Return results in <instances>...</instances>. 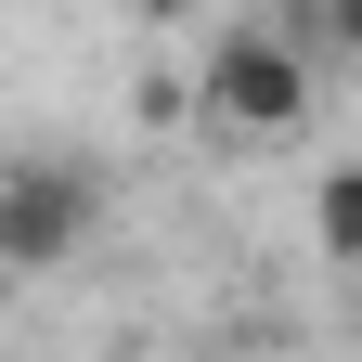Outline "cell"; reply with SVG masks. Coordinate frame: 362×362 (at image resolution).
I'll use <instances>...</instances> for the list:
<instances>
[{
  "instance_id": "cell-1",
  "label": "cell",
  "mask_w": 362,
  "mask_h": 362,
  "mask_svg": "<svg viewBox=\"0 0 362 362\" xmlns=\"http://www.w3.org/2000/svg\"><path fill=\"white\" fill-rule=\"evenodd\" d=\"M194 104L233 129V143H298L310 129V39H285V13L220 26L207 65H194Z\"/></svg>"
},
{
  "instance_id": "cell-2",
  "label": "cell",
  "mask_w": 362,
  "mask_h": 362,
  "mask_svg": "<svg viewBox=\"0 0 362 362\" xmlns=\"http://www.w3.org/2000/svg\"><path fill=\"white\" fill-rule=\"evenodd\" d=\"M90 233H104V181H90V156H0V272H13V285L78 272Z\"/></svg>"
},
{
  "instance_id": "cell-3",
  "label": "cell",
  "mask_w": 362,
  "mask_h": 362,
  "mask_svg": "<svg viewBox=\"0 0 362 362\" xmlns=\"http://www.w3.org/2000/svg\"><path fill=\"white\" fill-rule=\"evenodd\" d=\"M310 246H324L337 272H362V156H337L324 181H310Z\"/></svg>"
},
{
  "instance_id": "cell-4",
  "label": "cell",
  "mask_w": 362,
  "mask_h": 362,
  "mask_svg": "<svg viewBox=\"0 0 362 362\" xmlns=\"http://www.w3.org/2000/svg\"><path fill=\"white\" fill-rule=\"evenodd\" d=\"M310 26H324V39H337V52L362 65V0H324V13H310Z\"/></svg>"
}]
</instances>
